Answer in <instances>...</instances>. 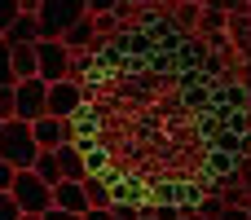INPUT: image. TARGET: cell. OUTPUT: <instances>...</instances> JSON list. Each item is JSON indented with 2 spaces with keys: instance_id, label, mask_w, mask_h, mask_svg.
<instances>
[{
  "instance_id": "ac0fdd59",
  "label": "cell",
  "mask_w": 251,
  "mask_h": 220,
  "mask_svg": "<svg viewBox=\"0 0 251 220\" xmlns=\"http://www.w3.org/2000/svg\"><path fill=\"white\" fill-rule=\"evenodd\" d=\"M18 13H22V4H18V0H0V35L9 31V22H13Z\"/></svg>"
},
{
  "instance_id": "f546056e",
  "label": "cell",
  "mask_w": 251,
  "mask_h": 220,
  "mask_svg": "<svg viewBox=\"0 0 251 220\" xmlns=\"http://www.w3.org/2000/svg\"><path fill=\"white\" fill-rule=\"evenodd\" d=\"M141 220H154V216H141Z\"/></svg>"
},
{
  "instance_id": "83f0119b",
  "label": "cell",
  "mask_w": 251,
  "mask_h": 220,
  "mask_svg": "<svg viewBox=\"0 0 251 220\" xmlns=\"http://www.w3.org/2000/svg\"><path fill=\"white\" fill-rule=\"evenodd\" d=\"M132 4H150V0H132Z\"/></svg>"
},
{
  "instance_id": "cb8c5ba5",
  "label": "cell",
  "mask_w": 251,
  "mask_h": 220,
  "mask_svg": "<svg viewBox=\"0 0 251 220\" xmlns=\"http://www.w3.org/2000/svg\"><path fill=\"white\" fill-rule=\"evenodd\" d=\"M238 181H243V190H247V194H251V159H247V163H243V168H238Z\"/></svg>"
},
{
  "instance_id": "e0dca14e",
  "label": "cell",
  "mask_w": 251,
  "mask_h": 220,
  "mask_svg": "<svg viewBox=\"0 0 251 220\" xmlns=\"http://www.w3.org/2000/svg\"><path fill=\"white\" fill-rule=\"evenodd\" d=\"M0 220H22V207L9 190H0Z\"/></svg>"
},
{
  "instance_id": "1f68e13d",
  "label": "cell",
  "mask_w": 251,
  "mask_h": 220,
  "mask_svg": "<svg viewBox=\"0 0 251 220\" xmlns=\"http://www.w3.org/2000/svg\"><path fill=\"white\" fill-rule=\"evenodd\" d=\"M0 123H4V119H0Z\"/></svg>"
},
{
  "instance_id": "6da1fadb",
  "label": "cell",
  "mask_w": 251,
  "mask_h": 220,
  "mask_svg": "<svg viewBox=\"0 0 251 220\" xmlns=\"http://www.w3.org/2000/svg\"><path fill=\"white\" fill-rule=\"evenodd\" d=\"M40 154V141L31 132L26 119H4L0 123V159H9L13 168H31Z\"/></svg>"
},
{
  "instance_id": "277c9868",
  "label": "cell",
  "mask_w": 251,
  "mask_h": 220,
  "mask_svg": "<svg viewBox=\"0 0 251 220\" xmlns=\"http://www.w3.org/2000/svg\"><path fill=\"white\" fill-rule=\"evenodd\" d=\"M35 57H40V79H66L75 53L66 49V40H35Z\"/></svg>"
},
{
  "instance_id": "9c48e42d",
  "label": "cell",
  "mask_w": 251,
  "mask_h": 220,
  "mask_svg": "<svg viewBox=\"0 0 251 220\" xmlns=\"http://www.w3.org/2000/svg\"><path fill=\"white\" fill-rule=\"evenodd\" d=\"M53 207L62 212H88V194H84V181H57L53 185Z\"/></svg>"
},
{
  "instance_id": "2e32d148",
  "label": "cell",
  "mask_w": 251,
  "mask_h": 220,
  "mask_svg": "<svg viewBox=\"0 0 251 220\" xmlns=\"http://www.w3.org/2000/svg\"><path fill=\"white\" fill-rule=\"evenodd\" d=\"M0 119H18V97H13V84H0Z\"/></svg>"
},
{
  "instance_id": "4316f807",
  "label": "cell",
  "mask_w": 251,
  "mask_h": 220,
  "mask_svg": "<svg viewBox=\"0 0 251 220\" xmlns=\"http://www.w3.org/2000/svg\"><path fill=\"white\" fill-rule=\"evenodd\" d=\"M22 220H44V216H35V212H22Z\"/></svg>"
},
{
  "instance_id": "ffe728a7",
  "label": "cell",
  "mask_w": 251,
  "mask_h": 220,
  "mask_svg": "<svg viewBox=\"0 0 251 220\" xmlns=\"http://www.w3.org/2000/svg\"><path fill=\"white\" fill-rule=\"evenodd\" d=\"M84 220H119V216H115L110 207H88V212H84Z\"/></svg>"
},
{
  "instance_id": "f1b7e54d",
  "label": "cell",
  "mask_w": 251,
  "mask_h": 220,
  "mask_svg": "<svg viewBox=\"0 0 251 220\" xmlns=\"http://www.w3.org/2000/svg\"><path fill=\"white\" fill-rule=\"evenodd\" d=\"M247 18H251V4H247Z\"/></svg>"
},
{
  "instance_id": "603a6c76",
  "label": "cell",
  "mask_w": 251,
  "mask_h": 220,
  "mask_svg": "<svg viewBox=\"0 0 251 220\" xmlns=\"http://www.w3.org/2000/svg\"><path fill=\"white\" fill-rule=\"evenodd\" d=\"M216 220H251V212H247V207H225Z\"/></svg>"
},
{
  "instance_id": "d6986e66",
  "label": "cell",
  "mask_w": 251,
  "mask_h": 220,
  "mask_svg": "<svg viewBox=\"0 0 251 220\" xmlns=\"http://www.w3.org/2000/svg\"><path fill=\"white\" fill-rule=\"evenodd\" d=\"M13 176H18V168H13L9 159H0V190H9V185H13Z\"/></svg>"
},
{
  "instance_id": "8fae6325",
  "label": "cell",
  "mask_w": 251,
  "mask_h": 220,
  "mask_svg": "<svg viewBox=\"0 0 251 220\" xmlns=\"http://www.w3.org/2000/svg\"><path fill=\"white\" fill-rule=\"evenodd\" d=\"M4 40H9V44H35V40H40V13H26V9H22V13L9 22Z\"/></svg>"
},
{
  "instance_id": "7402d4cb",
  "label": "cell",
  "mask_w": 251,
  "mask_h": 220,
  "mask_svg": "<svg viewBox=\"0 0 251 220\" xmlns=\"http://www.w3.org/2000/svg\"><path fill=\"white\" fill-rule=\"evenodd\" d=\"M44 220H84V216H79V212H62V207H49V212H44Z\"/></svg>"
},
{
  "instance_id": "484cf974",
  "label": "cell",
  "mask_w": 251,
  "mask_h": 220,
  "mask_svg": "<svg viewBox=\"0 0 251 220\" xmlns=\"http://www.w3.org/2000/svg\"><path fill=\"white\" fill-rule=\"evenodd\" d=\"M18 4H22V9H26V13H35V9H40V4H44V0H18Z\"/></svg>"
},
{
  "instance_id": "30bf717a",
  "label": "cell",
  "mask_w": 251,
  "mask_h": 220,
  "mask_svg": "<svg viewBox=\"0 0 251 220\" xmlns=\"http://www.w3.org/2000/svg\"><path fill=\"white\" fill-rule=\"evenodd\" d=\"M62 40H66V49H71V53H79V49H93V44L101 40V31H97V18H93V13H84L75 26H66V35H62Z\"/></svg>"
},
{
  "instance_id": "5bb4252c",
  "label": "cell",
  "mask_w": 251,
  "mask_h": 220,
  "mask_svg": "<svg viewBox=\"0 0 251 220\" xmlns=\"http://www.w3.org/2000/svg\"><path fill=\"white\" fill-rule=\"evenodd\" d=\"M31 168H35V172H40V176H44L49 185H57V181H62V172H57V154H53V150H40Z\"/></svg>"
},
{
  "instance_id": "5b68a950",
  "label": "cell",
  "mask_w": 251,
  "mask_h": 220,
  "mask_svg": "<svg viewBox=\"0 0 251 220\" xmlns=\"http://www.w3.org/2000/svg\"><path fill=\"white\" fill-rule=\"evenodd\" d=\"M13 97H18V119H40V115H49V79H40V75H31V79H18L13 84Z\"/></svg>"
},
{
  "instance_id": "ba28073f",
  "label": "cell",
  "mask_w": 251,
  "mask_h": 220,
  "mask_svg": "<svg viewBox=\"0 0 251 220\" xmlns=\"http://www.w3.org/2000/svg\"><path fill=\"white\" fill-rule=\"evenodd\" d=\"M53 154H57L62 181H84V176H88V159H84V146H79V141H62Z\"/></svg>"
},
{
  "instance_id": "7c38bea8",
  "label": "cell",
  "mask_w": 251,
  "mask_h": 220,
  "mask_svg": "<svg viewBox=\"0 0 251 220\" xmlns=\"http://www.w3.org/2000/svg\"><path fill=\"white\" fill-rule=\"evenodd\" d=\"M84 194H88V207H110L115 203V185L106 176H97V172L84 176Z\"/></svg>"
},
{
  "instance_id": "d4e9b609",
  "label": "cell",
  "mask_w": 251,
  "mask_h": 220,
  "mask_svg": "<svg viewBox=\"0 0 251 220\" xmlns=\"http://www.w3.org/2000/svg\"><path fill=\"white\" fill-rule=\"evenodd\" d=\"M181 220H207V216H203L199 207H190V212H181Z\"/></svg>"
},
{
  "instance_id": "4dcf8cb0",
  "label": "cell",
  "mask_w": 251,
  "mask_h": 220,
  "mask_svg": "<svg viewBox=\"0 0 251 220\" xmlns=\"http://www.w3.org/2000/svg\"><path fill=\"white\" fill-rule=\"evenodd\" d=\"M247 212H251V203H247Z\"/></svg>"
},
{
  "instance_id": "8992f818",
  "label": "cell",
  "mask_w": 251,
  "mask_h": 220,
  "mask_svg": "<svg viewBox=\"0 0 251 220\" xmlns=\"http://www.w3.org/2000/svg\"><path fill=\"white\" fill-rule=\"evenodd\" d=\"M79 110H84V84H79L75 75L53 79V84H49V115H57V119H75Z\"/></svg>"
},
{
  "instance_id": "44dd1931",
  "label": "cell",
  "mask_w": 251,
  "mask_h": 220,
  "mask_svg": "<svg viewBox=\"0 0 251 220\" xmlns=\"http://www.w3.org/2000/svg\"><path fill=\"white\" fill-rule=\"evenodd\" d=\"M119 0H88V13H115Z\"/></svg>"
},
{
  "instance_id": "4fadbf2b",
  "label": "cell",
  "mask_w": 251,
  "mask_h": 220,
  "mask_svg": "<svg viewBox=\"0 0 251 220\" xmlns=\"http://www.w3.org/2000/svg\"><path fill=\"white\" fill-rule=\"evenodd\" d=\"M13 75H18V79H31V75H40L35 44H13Z\"/></svg>"
},
{
  "instance_id": "3957f363",
  "label": "cell",
  "mask_w": 251,
  "mask_h": 220,
  "mask_svg": "<svg viewBox=\"0 0 251 220\" xmlns=\"http://www.w3.org/2000/svg\"><path fill=\"white\" fill-rule=\"evenodd\" d=\"M35 13H40V40H62L66 26H75L88 13V0H44Z\"/></svg>"
},
{
  "instance_id": "52a82bcc",
  "label": "cell",
  "mask_w": 251,
  "mask_h": 220,
  "mask_svg": "<svg viewBox=\"0 0 251 220\" xmlns=\"http://www.w3.org/2000/svg\"><path fill=\"white\" fill-rule=\"evenodd\" d=\"M31 132H35L40 150H57L62 141H75V137H79V132H75V119H57V115L31 119Z\"/></svg>"
},
{
  "instance_id": "9a60e30c",
  "label": "cell",
  "mask_w": 251,
  "mask_h": 220,
  "mask_svg": "<svg viewBox=\"0 0 251 220\" xmlns=\"http://www.w3.org/2000/svg\"><path fill=\"white\" fill-rule=\"evenodd\" d=\"M0 84H18V75H13V44L0 35Z\"/></svg>"
},
{
  "instance_id": "7a4b0ae2",
  "label": "cell",
  "mask_w": 251,
  "mask_h": 220,
  "mask_svg": "<svg viewBox=\"0 0 251 220\" xmlns=\"http://www.w3.org/2000/svg\"><path fill=\"white\" fill-rule=\"evenodd\" d=\"M9 194L18 198V207H22V212H35V216H44V212L53 207V185H49L35 168H18V176H13Z\"/></svg>"
}]
</instances>
